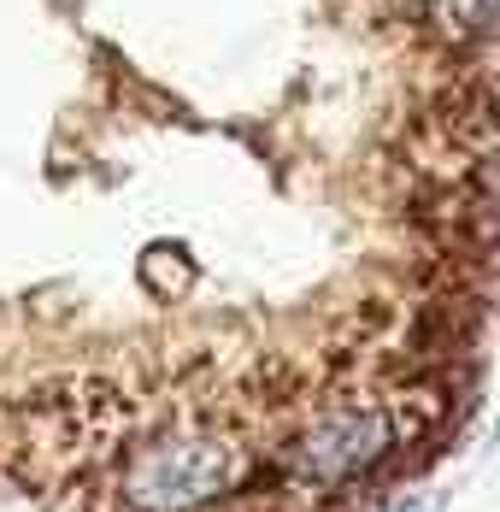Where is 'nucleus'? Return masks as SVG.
Segmentation results:
<instances>
[{"label": "nucleus", "mask_w": 500, "mask_h": 512, "mask_svg": "<svg viewBox=\"0 0 500 512\" xmlns=\"http://www.w3.org/2000/svg\"><path fill=\"white\" fill-rule=\"evenodd\" d=\"M436 24H448V36H477L495 24V0H430Z\"/></svg>", "instance_id": "obj_4"}, {"label": "nucleus", "mask_w": 500, "mask_h": 512, "mask_svg": "<svg viewBox=\"0 0 500 512\" xmlns=\"http://www.w3.org/2000/svg\"><path fill=\"white\" fill-rule=\"evenodd\" d=\"M395 436H400V424L383 407L342 401V407L318 412L300 430L295 442H289V454H283V465H289V477L306 483V489H336V483H348L359 471H371V465L395 448Z\"/></svg>", "instance_id": "obj_2"}, {"label": "nucleus", "mask_w": 500, "mask_h": 512, "mask_svg": "<svg viewBox=\"0 0 500 512\" xmlns=\"http://www.w3.org/2000/svg\"><path fill=\"white\" fill-rule=\"evenodd\" d=\"M142 277H148V289L159 295V301H171V295H183L189 289V254L183 248H148L142 254Z\"/></svg>", "instance_id": "obj_3"}, {"label": "nucleus", "mask_w": 500, "mask_h": 512, "mask_svg": "<svg viewBox=\"0 0 500 512\" xmlns=\"http://www.w3.org/2000/svg\"><path fill=\"white\" fill-rule=\"evenodd\" d=\"M242 477V454L224 436L183 430L148 442L124 471V501L136 512H195Z\"/></svg>", "instance_id": "obj_1"}]
</instances>
